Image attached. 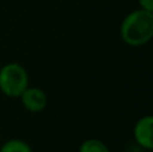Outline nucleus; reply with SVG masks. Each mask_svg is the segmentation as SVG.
<instances>
[{
  "label": "nucleus",
  "instance_id": "nucleus-1",
  "mask_svg": "<svg viewBox=\"0 0 153 152\" xmlns=\"http://www.w3.org/2000/svg\"><path fill=\"white\" fill-rule=\"evenodd\" d=\"M120 35L125 45L143 47L153 37V12L137 8L124 18L120 27Z\"/></svg>",
  "mask_w": 153,
  "mask_h": 152
},
{
  "label": "nucleus",
  "instance_id": "nucleus-2",
  "mask_svg": "<svg viewBox=\"0 0 153 152\" xmlns=\"http://www.w3.org/2000/svg\"><path fill=\"white\" fill-rule=\"evenodd\" d=\"M30 86L28 73L16 62H10L0 69V92L10 98H19Z\"/></svg>",
  "mask_w": 153,
  "mask_h": 152
},
{
  "label": "nucleus",
  "instance_id": "nucleus-3",
  "mask_svg": "<svg viewBox=\"0 0 153 152\" xmlns=\"http://www.w3.org/2000/svg\"><path fill=\"white\" fill-rule=\"evenodd\" d=\"M20 101L24 109L31 113H40L47 107V94L43 89L35 88V86H28L23 93L20 94Z\"/></svg>",
  "mask_w": 153,
  "mask_h": 152
},
{
  "label": "nucleus",
  "instance_id": "nucleus-4",
  "mask_svg": "<svg viewBox=\"0 0 153 152\" xmlns=\"http://www.w3.org/2000/svg\"><path fill=\"white\" fill-rule=\"evenodd\" d=\"M153 117L151 115H146L140 117L134 124L133 128V136L134 140L140 147L145 150H152L153 148Z\"/></svg>",
  "mask_w": 153,
  "mask_h": 152
},
{
  "label": "nucleus",
  "instance_id": "nucleus-5",
  "mask_svg": "<svg viewBox=\"0 0 153 152\" xmlns=\"http://www.w3.org/2000/svg\"><path fill=\"white\" fill-rule=\"evenodd\" d=\"M0 152H32L28 143L22 139H11L7 140L0 147Z\"/></svg>",
  "mask_w": 153,
  "mask_h": 152
},
{
  "label": "nucleus",
  "instance_id": "nucleus-6",
  "mask_svg": "<svg viewBox=\"0 0 153 152\" xmlns=\"http://www.w3.org/2000/svg\"><path fill=\"white\" fill-rule=\"evenodd\" d=\"M79 152H110V150L100 139H87L81 144Z\"/></svg>",
  "mask_w": 153,
  "mask_h": 152
},
{
  "label": "nucleus",
  "instance_id": "nucleus-7",
  "mask_svg": "<svg viewBox=\"0 0 153 152\" xmlns=\"http://www.w3.org/2000/svg\"><path fill=\"white\" fill-rule=\"evenodd\" d=\"M137 1H138L140 8L153 12V0H137Z\"/></svg>",
  "mask_w": 153,
  "mask_h": 152
}]
</instances>
